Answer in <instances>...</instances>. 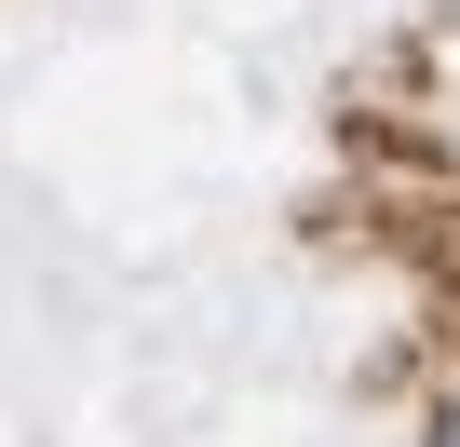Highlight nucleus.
Segmentation results:
<instances>
[{"mask_svg":"<svg viewBox=\"0 0 460 447\" xmlns=\"http://www.w3.org/2000/svg\"><path fill=\"white\" fill-rule=\"evenodd\" d=\"M433 447H460V407H447V434H433Z\"/></svg>","mask_w":460,"mask_h":447,"instance_id":"obj_1","label":"nucleus"}]
</instances>
